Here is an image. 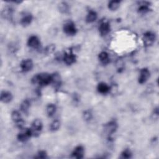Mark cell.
I'll return each mask as SVG.
<instances>
[{
	"mask_svg": "<svg viewBox=\"0 0 159 159\" xmlns=\"http://www.w3.org/2000/svg\"><path fill=\"white\" fill-rule=\"evenodd\" d=\"M76 60V55L71 52H66L63 57V60L64 63L67 65H71L73 64Z\"/></svg>",
	"mask_w": 159,
	"mask_h": 159,
	"instance_id": "9c48e42d",
	"label": "cell"
},
{
	"mask_svg": "<svg viewBox=\"0 0 159 159\" xmlns=\"http://www.w3.org/2000/svg\"><path fill=\"white\" fill-rule=\"evenodd\" d=\"M98 58L102 65H107L110 61L109 54L106 52H101L98 55Z\"/></svg>",
	"mask_w": 159,
	"mask_h": 159,
	"instance_id": "e0dca14e",
	"label": "cell"
},
{
	"mask_svg": "<svg viewBox=\"0 0 159 159\" xmlns=\"http://www.w3.org/2000/svg\"><path fill=\"white\" fill-rule=\"evenodd\" d=\"M149 4L150 3L147 1L139 2V6L137 9L138 12L141 14H145L146 13H147L150 10Z\"/></svg>",
	"mask_w": 159,
	"mask_h": 159,
	"instance_id": "9a60e30c",
	"label": "cell"
},
{
	"mask_svg": "<svg viewBox=\"0 0 159 159\" xmlns=\"http://www.w3.org/2000/svg\"><path fill=\"white\" fill-rule=\"evenodd\" d=\"M42 128L43 124L40 119H35L33 120L31 127L33 135H35V134H39V133L42 130Z\"/></svg>",
	"mask_w": 159,
	"mask_h": 159,
	"instance_id": "52a82bcc",
	"label": "cell"
},
{
	"mask_svg": "<svg viewBox=\"0 0 159 159\" xmlns=\"http://www.w3.org/2000/svg\"><path fill=\"white\" fill-rule=\"evenodd\" d=\"M32 19H33V17L31 14H30L29 12H25L22 15V16L20 19V23L22 26L26 27V26L29 25L31 24Z\"/></svg>",
	"mask_w": 159,
	"mask_h": 159,
	"instance_id": "7c38bea8",
	"label": "cell"
},
{
	"mask_svg": "<svg viewBox=\"0 0 159 159\" xmlns=\"http://www.w3.org/2000/svg\"><path fill=\"white\" fill-rule=\"evenodd\" d=\"M60 127V121L58 120H53L51 123L50 126V129L52 132H55L59 129Z\"/></svg>",
	"mask_w": 159,
	"mask_h": 159,
	"instance_id": "cb8c5ba5",
	"label": "cell"
},
{
	"mask_svg": "<svg viewBox=\"0 0 159 159\" xmlns=\"http://www.w3.org/2000/svg\"><path fill=\"white\" fill-rule=\"evenodd\" d=\"M58 8L59 11L63 14L67 13L69 11V6L65 2H60L58 6Z\"/></svg>",
	"mask_w": 159,
	"mask_h": 159,
	"instance_id": "603a6c76",
	"label": "cell"
},
{
	"mask_svg": "<svg viewBox=\"0 0 159 159\" xmlns=\"http://www.w3.org/2000/svg\"><path fill=\"white\" fill-rule=\"evenodd\" d=\"M57 107L53 104H48L46 107V112L48 117H52L56 112Z\"/></svg>",
	"mask_w": 159,
	"mask_h": 159,
	"instance_id": "7402d4cb",
	"label": "cell"
},
{
	"mask_svg": "<svg viewBox=\"0 0 159 159\" xmlns=\"http://www.w3.org/2000/svg\"><path fill=\"white\" fill-rule=\"evenodd\" d=\"M55 48V47L53 45H49L47 47V48L45 49V51L47 53H51L54 51Z\"/></svg>",
	"mask_w": 159,
	"mask_h": 159,
	"instance_id": "83f0119b",
	"label": "cell"
},
{
	"mask_svg": "<svg viewBox=\"0 0 159 159\" xmlns=\"http://www.w3.org/2000/svg\"><path fill=\"white\" fill-rule=\"evenodd\" d=\"M84 154V147L81 145H78L74 148L71 153V155H72V157L79 159V158H83Z\"/></svg>",
	"mask_w": 159,
	"mask_h": 159,
	"instance_id": "4fadbf2b",
	"label": "cell"
},
{
	"mask_svg": "<svg viewBox=\"0 0 159 159\" xmlns=\"http://www.w3.org/2000/svg\"><path fill=\"white\" fill-rule=\"evenodd\" d=\"M98 91L101 94H107L110 91V87L107 84L104 82L99 83L97 86Z\"/></svg>",
	"mask_w": 159,
	"mask_h": 159,
	"instance_id": "2e32d148",
	"label": "cell"
},
{
	"mask_svg": "<svg viewBox=\"0 0 159 159\" xmlns=\"http://www.w3.org/2000/svg\"><path fill=\"white\" fill-rule=\"evenodd\" d=\"M83 117L85 120H89L92 118V114L89 111H86L83 113Z\"/></svg>",
	"mask_w": 159,
	"mask_h": 159,
	"instance_id": "484cf974",
	"label": "cell"
},
{
	"mask_svg": "<svg viewBox=\"0 0 159 159\" xmlns=\"http://www.w3.org/2000/svg\"><path fill=\"white\" fill-rule=\"evenodd\" d=\"M33 135L31 129H22L17 135V139L20 142H25Z\"/></svg>",
	"mask_w": 159,
	"mask_h": 159,
	"instance_id": "5b68a950",
	"label": "cell"
},
{
	"mask_svg": "<svg viewBox=\"0 0 159 159\" xmlns=\"http://www.w3.org/2000/svg\"><path fill=\"white\" fill-rule=\"evenodd\" d=\"M63 32L68 35L73 36L77 33V28L75 23L72 21H68L63 25Z\"/></svg>",
	"mask_w": 159,
	"mask_h": 159,
	"instance_id": "7a4b0ae2",
	"label": "cell"
},
{
	"mask_svg": "<svg viewBox=\"0 0 159 159\" xmlns=\"http://www.w3.org/2000/svg\"><path fill=\"white\" fill-rule=\"evenodd\" d=\"M155 40L156 35L152 32H147L143 35V42L146 47H150L152 45Z\"/></svg>",
	"mask_w": 159,
	"mask_h": 159,
	"instance_id": "277c9868",
	"label": "cell"
},
{
	"mask_svg": "<svg viewBox=\"0 0 159 159\" xmlns=\"http://www.w3.org/2000/svg\"><path fill=\"white\" fill-rule=\"evenodd\" d=\"M47 157V153L45 151H40L38 154H37V158H45Z\"/></svg>",
	"mask_w": 159,
	"mask_h": 159,
	"instance_id": "4316f807",
	"label": "cell"
},
{
	"mask_svg": "<svg viewBox=\"0 0 159 159\" xmlns=\"http://www.w3.org/2000/svg\"><path fill=\"white\" fill-rule=\"evenodd\" d=\"M106 130L109 135H111L116 132L117 129V124L115 121H110L106 127Z\"/></svg>",
	"mask_w": 159,
	"mask_h": 159,
	"instance_id": "ac0fdd59",
	"label": "cell"
},
{
	"mask_svg": "<svg viewBox=\"0 0 159 159\" xmlns=\"http://www.w3.org/2000/svg\"><path fill=\"white\" fill-rule=\"evenodd\" d=\"M132 157V153L130 150L125 149L120 154L121 158H130Z\"/></svg>",
	"mask_w": 159,
	"mask_h": 159,
	"instance_id": "d4e9b609",
	"label": "cell"
},
{
	"mask_svg": "<svg viewBox=\"0 0 159 159\" xmlns=\"http://www.w3.org/2000/svg\"><path fill=\"white\" fill-rule=\"evenodd\" d=\"M98 18V14L96 11L91 10L88 12L86 17V22L87 23H93Z\"/></svg>",
	"mask_w": 159,
	"mask_h": 159,
	"instance_id": "d6986e66",
	"label": "cell"
},
{
	"mask_svg": "<svg viewBox=\"0 0 159 159\" xmlns=\"http://www.w3.org/2000/svg\"><path fill=\"white\" fill-rule=\"evenodd\" d=\"M1 101L3 103H9L10 102L12 99L13 96L12 93L7 91H2L1 93Z\"/></svg>",
	"mask_w": 159,
	"mask_h": 159,
	"instance_id": "5bb4252c",
	"label": "cell"
},
{
	"mask_svg": "<svg viewBox=\"0 0 159 159\" xmlns=\"http://www.w3.org/2000/svg\"><path fill=\"white\" fill-rule=\"evenodd\" d=\"M120 4V1H111L109 2L108 3V9L111 11H115L117 9H118V8L119 7Z\"/></svg>",
	"mask_w": 159,
	"mask_h": 159,
	"instance_id": "44dd1931",
	"label": "cell"
},
{
	"mask_svg": "<svg viewBox=\"0 0 159 159\" xmlns=\"http://www.w3.org/2000/svg\"><path fill=\"white\" fill-rule=\"evenodd\" d=\"M34 67V63L31 59L27 58L23 60L20 63V68L23 72H29Z\"/></svg>",
	"mask_w": 159,
	"mask_h": 159,
	"instance_id": "8992f818",
	"label": "cell"
},
{
	"mask_svg": "<svg viewBox=\"0 0 159 159\" xmlns=\"http://www.w3.org/2000/svg\"><path fill=\"white\" fill-rule=\"evenodd\" d=\"M111 30L110 24L108 22L104 21L101 22L99 26V32L101 36H106L107 35Z\"/></svg>",
	"mask_w": 159,
	"mask_h": 159,
	"instance_id": "8fae6325",
	"label": "cell"
},
{
	"mask_svg": "<svg viewBox=\"0 0 159 159\" xmlns=\"http://www.w3.org/2000/svg\"><path fill=\"white\" fill-rule=\"evenodd\" d=\"M150 75V71L147 68H142L140 71V74L138 79V81L140 84L145 83L148 79L149 78Z\"/></svg>",
	"mask_w": 159,
	"mask_h": 159,
	"instance_id": "30bf717a",
	"label": "cell"
},
{
	"mask_svg": "<svg viewBox=\"0 0 159 159\" xmlns=\"http://www.w3.org/2000/svg\"><path fill=\"white\" fill-rule=\"evenodd\" d=\"M52 75L47 73L37 74L32 79V81L33 83L37 84L40 86H45L50 84H52Z\"/></svg>",
	"mask_w": 159,
	"mask_h": 159,
	"instance_id": "6da1fadb",
	"label": "cell"
},
{
	"mask_svg": "<svg viewBox=\"0 0 159 159\" xmlns=\"http://www.w3.org/2000/svg\"><path fill=\"white\" fill-rule=\"evenodd\" d=\"M11 119L18 128H19L20 129H22L24 128L25 122L22 117L19 111H12L11 113Z\"/></svg>",
	"mask_w": 159,
	"mask_h": 159,
	"instance_id": "3957f363",
	"label": "cell"
},
{
	"mask_svg": "<svg viewBox=\"0 0 159 159\" xmlns=\"http://www.w3.org/2000/svg\"><path fill=\"white\" fill-rule=\"evenodd\" d=\"M27 45L34 49H39L40 47V39L36 35H31L27 40Z\"/></svg>",
	"mask_w": 159,
	"mask_h": 159,
	"instance_id": "ba28073f",
	"label": "cell"
},
{
	"mask_svg": "<svg viewBox=\"0 0 159 159\" xmlns=\"http://www.w3.org/2000/svg\"><path fill=\"white\" fill-rule=\"evenodd\" d=\"M30 106V102L29 101V100L25 99L21 102L20 105V111L24 114H28Z\"/></svg>",
	"mask_w": 159,
	"mask_h": 159,
	"instance_id": "ffe728a7",
	"label": "cell"
}]
</instances>
